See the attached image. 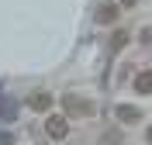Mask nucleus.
<instances>
[{
    "instance_id": "1",
    "label": "nucleus",
    "mask_w": 152,
    "mask_h": 145,
    "mask_svg": "<svg viewBox=\"0 0 152 145\" xmlns=\"http://www.w3.org/2000/svg\"><path fill=\"white\" fill-rule=\"evenodd\" d=\"M62 107H66V114L69 117H94V100H86V97H76V93H62Z\"/></svg>"
},
{
    "instance_id": "2",
    "label": "nucleus",
    "mask_w": 152,
    "mask_h": 145,
    "mask_svg": "<svg viewBox=\"0 0 152 145\" xmlns=\"http://www.w3.org/2000/svg\"><path fill=\"white\" fill-rule=\"evenodd\" d=\"M45 131H48V138H56V142H59V138H66V135H69V117H66V114H52V117L45 121Z\"/></svg>"
},
{
    "instance_id": "3",
    "label": "nucleus",
    "mask_w": 152,
    "mask_h": 145,
    "mask_svg": "<svg viewBox=\"0 0 152 145\" xmlns=\"http://www.w3.org/2000/svg\"><path fill=\"white\" fill-rule=\"evenodd\" d=\"M118 14H121V4H111V0H107V4H100V10H97V21H100V24H114Z\"/></svg>"
},
{
    "instance_id": "4",
    "label": "nucleus",
    "mask_w": 152,
    "mask_h": 145,
    "mask_svg": "<svg viewBox=\"0 0 152 145\" xmlns=\"http://www.w3.org/2000/svg\"><path fill=\"white\" fill-rule=\"evenodd\" d=\"M132 87H135V93H152V66L142 69V73H135Z\"/></svg>"
},
{
    "instance_id": "5",
    "label": "nucleus",
    "mask_w": 152,
    "mask_h": 145,
    "mask_svg": "<svg viewBox=\"0 0 152 145\" xmlns=\"http://www.w3.org/2000/svg\"><path fill=\"white\" fill-rule=\"evenodd\" d=\"M114 114H118V121H121V125H135V121H142V111H138V107H132V104H121Z\"/></svg>"
},
{
    "instance_id": "6",
    "label": "nucleus",
    "mask_w": 152,
    "mask_h": 145,
    "mask_svg": "<svg viewBox=\"0 0 152 145\" xmlns=\"http://www.w3.org/2000/svg\"><path fill=\"white\" fill-rule=\"evenodd\" d=\"M28 107H31V111H48V107H52V93H45V90H35V93L28 97Z\"/></svg>"
},
{
    "instance_id": "7",
    "label": "nucleus",
    "mask_w": 152,
    "mask_h": 145,
    "mask_svg": "<svg viewBox=\"0 0 152 145\" xmlns=\"http://www.w3.org/2000/svg\"><path fill=\"white\" fill-rule=\"evenodd\" d=\"M128 38H132V35H128V31H121V28H118V31H114V35H111V52H121V48L128 45Z\"/></svg>"
},
{
    "instance_id": "8",
    "label": "nucleus",
    "mask_w": 152,
    "mask_h": 145,
    "mask_svg": "<svg viewBox=\"0 0 152 145\" xmlns=\"http://www.w3.org/2000/svg\"><path fill=\"white\" fill-rule=\"evenodd\" d=\"M14 114H18V104L14 100H4L0 104V121H14Z\"/></svg>"
},
{
    "instance_id": "9",
    "label": "nucleus",
    "mask_w": 152,
    "mask_h": 145,
    "mask_svg": "<svg viewBox=\"0 0 152 145\" xmlns=\"http://www.w3.org/2000/svg\"><path fill=\"white\" fill-rule=\"evenodd\" d=\"M0 145H14V135L10 131H0Z\"/></svg>"
},
{
    "instance_id": "10",
    "label": "nucleus",
    "mask_w": 152,
    "mask_h": 145,
    "mask_svg": "<svg viewBox=\"0 0 152 145\" xmlns=\"http://www.w3.org/2000/svg\"><path fill=\"white\" fill-rule=\"evenodd\" d=\"M142 42H145V45L152 42V28H142Z\"/></svg>"
},
{
    "instance_id": "11",
    "label": "nucleus",
    "mask_w": 152,
    "mask_h": 145,
    "mask_svg": "<svg viewBox=\"0 0 152 145\" xmlns=\"http://www.w3.org/2000/svg\"><path fill=\"white\" fill-rule=\"evenodd\" d=\"M135 4H138V0H121V7H135Z\"/></svg>"
},
{
    "instance_id": "12",
    "label": "nucleus",
    "mask_w": 152,
    "mask_h": 145,
    "mask_svg": "<svg viewBox=\"0 0 152 145\" xmlns=\"http://www.w3.org/2000/svg\"><path fill=\"white\" fill-rule=\"evenodd\" d=\"M145 138H149V142H152V125H149V128H145Z\"/></svg>"
}]
</instances>
